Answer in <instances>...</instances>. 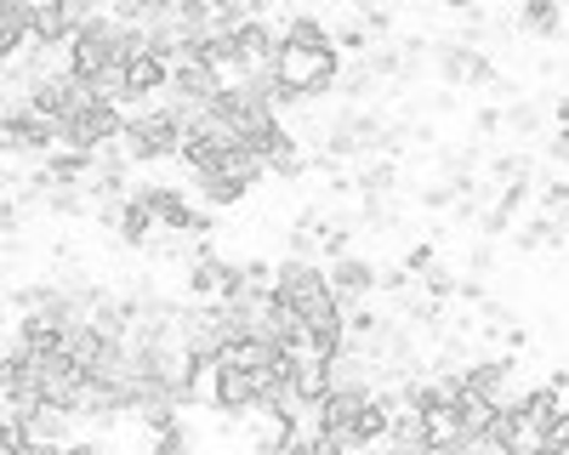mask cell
I'll list each match as a JSON object with an SVG mask.
<instances>
[{"label": "cell", "instance_id": "13", "mask_svg": "<svg viewBox=\"0 0 569 455\" xmlns=\"http://www.w3.org/2000/svg\"><path fill=\"white\" fill-rule=\"evenodd\" d=\"M541 154H547L552 165H563V160H569V136H558V131H547V143H541Z\"/></svg>", "mask_w": 569, "mask_h": 455}, {"label": "cell", "instance_id": "7", "mask_svg": "<svg viewBox=\"0 0 569 455\" xmlns=\"http://www.w3.org/2000/svg\"><path fill=\"white\" fill-rule=\"evenodd\" d=\"M194 194H200V205H206V211H233V205H246V200H251V189H246L240 176H228V171L194 176Z\"/></svg>", "mask_w": 569, "mask_h": 455}, {"label": "cell", "instance_id": "18", "mask_svg": "<svg viewBox=\"0 0 569 455\" xmlns=\"http://www.w3.org/2000/svg\"><path fill=\"white\" fill-rule=\"evenodd\" d=\"M563 216H569V211H563Z\"/></svg>", "mask_w": 569, "mask_h": 455}, {"label": "cell", "instance_id": "16", "mask_svg": "<svg viewBox=\"0 0 569 455\" xmlns=\"http://www.w3.org/2000/svg\"><path fill=\"white\" fill-rule=\"evenodd\" d=\"M18 455H63V444H23Z\"/></svg>", "mask_w": 569, "mask_h": 455}, {"label": "cell", "instance_id": "10", "mask_svg": "<svg viewBox=\"0 0 569 455\" xmlns=\"http://www.w3.org/2000/svg\"><path fill=\"white\" fill-rule=\"evenodd\" d=\"M433 262H439V245H433V240H416V245L405 251V262H399V267L410 273V280H421V273L433 267Z\"/></svg>", "mask_w": 569, "mask_h": 455}, {"label": "cell", "instance_id": "6", "mask_svg": "<svg viewBox=\"0 0 569 455\" xmlns=\"http://www.w3.org/2000/svg\"><path fill=\"white\" fill-rule=\"evenodd\" d=\"M325 285H330V296H337V307H359V302H370L376 296V262L370 256H337L325 267Z\"/></svg>", "mask_w": 569, "mask_h": 455}, {"label": "cell", "instance_id": "17", "mask_svg": "<svg viewBox=\"0 0 569 455\" xmlns=\"http://www.w3.org/2000/svg\"><path fill=\"white\" fill-rule=\"evenodd\" d=\"M348 455H382V449H348Z\"/></svg>", "mask_w": 569, "mask_h": 455}, {"label": "cell", "instance_id": "4", "mask_svg": "<svg viewBox=\"0 0 569 455\" xmlns=\"http://www.w3.org/2000/svg\"><path fill=\"white\" fill-rule=\"evenodd\" d=\"M52 149H58V125L34 120L23 103H12L7 114H0V160H12V165H40Z\"/></svg>", "mask_w": 569, "mask_h": 455}, {"label": "cell", "instance_id": "5", "mask_svg": "<svg viewBox=\"0 0 569 455\" xmlns=\"http://www.w3.org/2000/svg\"><path fill=\"white\" fill-rule=\"evenodd\" d=\"M206 393H211V410H222V416H251L262 404V376L240 358H217L206 376Z\"/></svg>", "mask_w": 569, "mask_h": 455}, {"label": "cell", "instance_id": "14", "mask_svg": "<svg viewBox=\"0 0 569 455\" xmlns=\"http://www.w3.org/2000/svg\"><path fill=\"white\" fill-rule=\"evenodd\" d=\"M547 387H552V393H558V398L569 404V364H558V371L547 376Z\"/></svg>", "mask_w": 569, "mask_h": 455}, {"label": "cell", "instance_id": "1", "mask_svg": "<svg viewBox=\"0 0 569 455\" xmlns=\"http://www.w3.org/2000/svg\"><path fill=\"white\" fill-rule=\"evenodd\" d=\"M268 296L291 313L297 325H330V318H342V307H337V296H330L319 262H297V256L273 262V291Z\"/></svg>", "mask_w": 569, "mask_h": 455}, {"label": "cell", "instance_id": "2", "mask_svg": "<svg viewBox=\"0 0 569 455\" xmlns=\"http://www.w3.org/2000/svg\"><path fill=\"white\" fill-rule=\"evenodd\" d=\"M114 149H120L126 165L177 160V149H182V120H177L166 103H149V109L126 114V125H120V136H114Z\"/></svg>", "mask_w": 569, "mask_h": 455}, {"label": "cell", "instance_id": "8", "mask_svg": "<svg viewBox=\"0 0 569 455\" xmlns=\"http://www.w3.org/2000/svg\"><path fill=\"white\" fill-rule=\"evenodd\" d=\"M563 240H569V222H563V216H547V211H541V216H530V222L512 234V245L525 251V256H530V251H558Z\"/></svg>", "mask_w": 569, "mask_h": 455}, {"label": "cell", "instance_id": "11", "mask_svg": "<svg viewBox=\"0 0 569 455\" xmlns=\"http://www.w3.org/2000/svg\"><path fill=\"white\" fill-rule=\"evenodd\" d=\"M485 136H501V103L472 109V143H485Z\"/></svg>", "mask_w": 569, "mask_h": 455}, {"label": "cell", "instance_id": "3", "mask_svg": "<svg viewBox=\"0 0 569 455\" xmlns=\"http://www.w3.org/2000/svg\"><path fill=\"white\" fill-rule=\"evenodd\" d=\"M120 125H126V109L114 98H103V91H91V98L58 125V149L98 154V149H109L114 136H120Z\"/></svg>", "mask_w": 569, "mask_h": 455}, {"label": "cell", "instance_id": "12", "mask_svg": "<svg viewBox=\"0 0 569 455\" xmlns=\"http://www.w3.org/2000/svg\"><path fill=\"white\" fill-rule=\"evenodd\" d=\"M421 205H427V211H450V205H456V189H450L445 176L427 182V189H421Z\"/></svg>", "mask_w": 569, "mask_h": 455}, {"label": "cell", "instance_id": "9", "mask_svg": "<svg viewBox=\"0 0 569 455\" xmlns=\"http://www.w3.org/2000/svg\"><path fill=\"white\" fill-rule=\"evenodd\" d=\"M518 29L536 34V40H563V7H552V0H525Z\"/></svg>", "mask_w": 569, "mask_h": 455}, {"label": "cell", "instance_id": "15", "mask_svg": "<svg viewBox=\"0 0 569 455\" xmlns=\"http://www.w3.org/2000/svg\"><path fill=\"white\" fill-rule=\"evenodd\" d=\"M552 120H558V136H569V91L552 98Z\"/></svg>", "mask_w": 569, "mask_h": 455}]
</instances>
